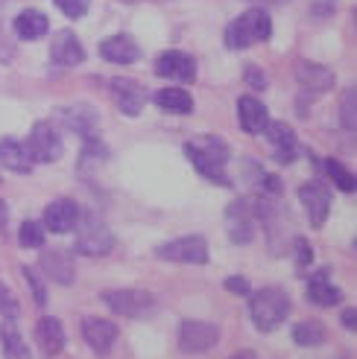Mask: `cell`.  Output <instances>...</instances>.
<instances>
[{
  "label": "cell",
  "instance_id": "19",
  "mask_svg": "<svg viewBox=\"0 0 357 359\" xmlns=\"http://www.w3.org/2000/svg\"><path fill=\"white\" fill-rule=\"evenodd\" d=\"M308 295L319 307H334V304L343 301L340 286L331 283V269H319V272H313L308 278Z\"/></svg>",
  "mask_w": 357,
  "mask_h": 359
},
{
  "label": "cell",
  "instance_id": "18",
  "mask_svg": "<svg viewBox=\"0 0 357 359\" xmlns=\"http://www.w3.org/2000/svg\"><path fill=\"white\" fill-rule=\"evenodd\" d=\"M77 219H79V208L70 199H56L44 210V225L53 234H67V231L77 225Z\"/></svg>",
  "mask_w": 357,
  "mask_h": 359
},
{
  "label": "cell",
  "instance_id": "30",
  "mask_svg": "<svg viewBox=\"0 0 357 359\" xmlns=\"http://www.w3.org/2000/svg\"><path fill=\"white\" fill-rule=\"evenodd\" d=\"M21 245L24 248H41L44 245V225L27 219L21 225Z\"/></svg>",
  "mask_w": 357,
  "mask_h": 359
},
{
  "label": "cell",
  "instance_id": "11",
  "mask_svg": "<svg viewBox=\"0 0 357 359\" xmlns=\"http://www.w3.org/2000/svg\"><path fill=\"white\" fill-rule=\"evenodd\" d=\"M82 339L94 353H109L117 342V325L109 318L88 316V318H82Z\"/></svg>",
  "mask_w": 357,
  "mask_h": 359
},
{
  "label": "cell",
  "instance_id": "5",
  "mask_svg": "<svg viewBox=\"0 0 357 359\" xmlns=\"http://www.w3.org/2000/svg\"><path fill=\"white\" fill-rule=\"evenodd\" d=\"M103 304L109 307L115 316L123 318H144L155 310V298L144 290H112L103 292Z\"/></svg>",
  "mask_w": 357,
  "mask_h": 359
},
{
  "label": "cell",
  "instance_id": "10",
  "mask_svg": "<svg viewBox=\"0 0 357 359\" xmlns=\"http://www.w3.org/2000/svg\"><path fill=\"white\" fill-rule=\"evenodd\" d=\"M41 269H44V278L50 280H56L59 286H70L77 280V269H74V257H70V251L67 248H47L41 251V257H39Z\"/></svg>",
  "mask_w": 357,
  "mask_h": 359
},
{
  "label": "cell",
  "instance_id": "41",
  "mask_svg": "<svg viewBox=\"0 0 357 359\" xmlns=\"http://www.w3.org/2000/svg\"><path fill=\"white\" fill-rule=\"evenodd\" d=\"M231 359H258L252 351H240V353H235V356H231Z\"/></svg>",
  "mask_w": 357,
  "mask_h": 359
},
{
  "label": "cell",
  "instance_id": "4",
  "mask_svg": "<svg viewBox=\"0 0 357 359\" xmlns=\"http://www.w3.org/2000/svg\"><path fill=\"white\" fill-rule=\"evenodd\" d=\"M77 251L88 257H103L115 248V234L112 228L105 225L94 213H85V217L77 219Z\"/></svg>",
  "mask_w": 357,
  "mask_h": 359
},
{
  "label": "cell",
  "instance_id": "33",
  "mask_svg": "<svg viewBox=\"0 0 357 359\" xmlns=\"http://www.w3.org/2000/svg\"><path fill=\"white\" fill-rule=\"evenodd\" d=\"M59 9H62V15H67V18H82L85 12H88V6H91V0H53Z\"/></svg>",
  "mask_w": 357,
  "mask_h": 359
},
{
  "label": "cell",
  "instance_id": "31",
  "mask_svg": "<svg viewBox=\"0 0 357 359\" xmlns=\"http://www.w3.org/2000/svg\"><path fill=\"white\" fill-rule=\"evenodd\" d=\"M0 316H4L6 321H15L18 316H21V304H18L12 290H9V286H4V283H0Z\"/></svg>",
  "mask_w": 357,
  "mask_h": 359
},
{
  "label": "cell",
  "instance_id": "21",
  "mask_svg": "<svg viewBox=\"0 0 357 359\" xmlns=\"http://www.w3.org/2000/svg\"><path fill=\"white\" fill-rule=\"evenodd\" d=\"M296 79L301 82V88H308L313 94H323L334 85V74L323 65H313V62H299L296 65Z\"/></svg>",
  "mask_w": 357,
  "mask_h": 359
},
{
  "label": "cell",
  "instance_id": "6",
  "mask_svg": "<svg viewBox=\"0 0 357 359\" xmlns=\"http://www.w3.org/2000/svg\"><path fill=\"white\" fill-rule=\"evenodd\" d=\"M24 149L32 158V164H53L62 155V137L50 123H35Z\"/></svg>",
  "mask_w": 357,
  "mask_h": 359
},
{
  "label": "cell",
  "instance_id": "24",
  "mask_svg": "<svg viewBox=\"0 0 357 359\" xmlns=\"http://www.w3.org/2000/svg\"><path fill=\"white\" fill-rule=\"evenodd\" d=\"M0 167L27 175V172L32 170V158L27 155L24 143H18V140H12V137H4V140H0Z\"/></svg>",
  "mask_w": 357,
  "mask_h": 359
},
{
  "label": "cell",
  "instance_id": "16",
  "mask_svg": "<svg viewBox=\"0 0 357 359\" xmlns=\"http://www.w3.org/2000/svg\"><path fill=\"white\" fill-rule=\"evenodd\" d=\"M238 120H240V129L246 135H258L266 129L270 123V111L258 97H240L238 100Z\"/></svg>",
  "mask_w": 357,
  "mask_h": 359
},
{
  "label": "cell",
  "instance_id": "8",
  "mask_svg": "<svg viewBox=\"0 0 357 359\" xmlns=\"http://www.w3.org/2000/svg\"><path fill=\"white\" fill-rule=\"evenodd\" d=\"M162 260H173V263H193V266H202L208 260V243L205 237L193 234V237H178L173 243L158 245L155 251Z\"/></svg>",
  "mask_w": 357,
  "mask_h": 359
},
{
  "label": "cell",
  "instance_id": "20",
  "mask_svg": "<svg viewBox=\"0 0 357 359\" xmlns=\"http://www.w3.org/2000/svg\"><path fill=\"white\" fill-rule=\"evenodd\" d=\"M112 94H115L117 109H120L123 114H129V117L141 114V109H144V102H147V100H144V88L135 85V82H129V79L112 82Z\"/></svg>",
  "mask_w": 357,
  "mask_h": 359
},
{
  "label": "cell",
  "instance_id": "26",
  "mask_svg": "<svg viewBox=\"0 0 357 359\" xmlns=\"http://www.w3.org/2000/svg\"><path fill=\"white\" fill-rule=\"evenodd\" d=\"M158 109H164L170 114H190L193 111V97L185 88H164V91L155 94Z\"/></svg>",
  "mask_w": 357,
  "mask_h": 359
},
{
  "label": "cell",
  "instance_id": "12",
  "mask_svg": "<svg viewBox=\"0 0 357 359\" xmlns=\"http://www.w3.org/2000/svg\"><path fill=\"white\" fill-rule=\"evenodd\" d=\"M155 74L173 79V82H193L196 79V62L182 50H167L155 62Z\"/></svg>",
  "mask_w": 357,
  "mask_h": 359
},
{
  "label": "cell",
  "instance_id": "25",
  "mask_svg": "<svg viewBox=\"0 0 357 359\" xmlns=\"http://www.w3.org/2000/svg\"><path fill=\"white\" fill-rule=\"evenodd\" d=\"M35 336H39L41 351H44L47 356L62 353V348H65V330H62V321H59V318L44 316V318L39 321V327H35Z\"/></svg>",
  "mask_w": 357,
  "mask_h": 359
},
{
  "label": "cell",
  "instance_id": "42",
  "mask_svg": "<svg viewBox=\"0 0 357 359\" xmlns=\"http://www.w3.org/2000/svg\"><path fill=\"white\" fill-rule=\"evenodd\" d=\"M266 4H284V0H266Z\"/></svg>",
  "mask_w": 357,
  "mask_h": 359
},
{
  "label": "cell",
  "instance_id": "34",
  "mask_svg": "<svg viewBox=\"0 0 357 359\" xmlns=\"http://www.w3.org/2000/svg\"><path fill=\"white\" fill-rule=\"evenodd\" d=\"M311 260H313L311 243L308 240H296V269H299V275H305V269L311 266Z\"/></svg>",
  "mask_w": 357,
  "mask_h": 359
},
{
  "label": "cell",
  "instance_id": "28",
  "mask_svg": "<svg viewBox=\"0 0 357 359\" xmlns=\"http://www.w3.org/2000/svg\"><path fill=\"white\" fill-rule=\"evenodd\" d=\"M293 339H296V345H301V348L323 345L325 342V327L319 325V321H301V325L293 327Z\"/></svg>",
  "mask_w": 357,
  "mask_h": 359
},
{
  "label": "cell",
  "instance_id": "39",
  "mask_svg": "<svg viewBox=\"0 0 357 359\" xmlns=\"http://www.w3.org/2000/svg\"><path fill=\"white\" fill-rule=\"evenodd\" d=\"M343 327H349V330H354V327H357V310H354V307L343 313Z\"/></svg>",
  "mask_w": 357,
  "mask_h": 359
},
{
  "label": "cell",
  "instance_id": "29",
  "mask_svg": "<svg viewBox=\"0 0 357 359\" xmlns=\"http://www.w3.org/2000/svg\"><path fill=\"white\" fill-rule=\"evenodd\" d=\"M325 172H328V178H331V182L337 184V187H340L343 193H354L357 190V178H354V172H349L343 164H340V161H334V158H328L325 161Z\"/></svg>",
  "mask_w": 357,
  "mask_h": 359
},
{
  "label": "cell",
  "instance_id": "35",
  "mask_svg": "<svg viewBox=\"0 0 357 359\" xmlns=\"http://www.w3.org/2000/svg\"><path fill=\"white\" fill-rule=\"evenodd\" d=\"M21 272H24V278H27V280H30V286H32V295H35V304H39V307H41V304L47 301V295H44V286H41V280H39V278H35V269L24 266V269H21Z\"/></svg>",
  "mask_w": 357,
  "mask_h": 359
},
{
  "label": "cell",
  "instance_id": "37",
  "mask_svg": "<svg viewBox=\"0 0 357 359\" xmlns=\"http://www.w3.org/2000/svg\"><path fill=\"white\" fill-rule=\"evenodd\" d=\"M226 290H228V292H238V295H249V292H252L243 278H228V280H226Z\"/></svg>",
  "mask_w": 357,
  "mask_h": 359
},
{
  "label": "cell",
  "instance_id": "3",
  "mask_svg": "<svg viewBox=\"0 0 357 359\" xmlns=\"http://www.w3.org/2000/svg\"><path fill=\"white\" fill-rule=\"evenodd\" d=\"M273 32V21L264 9H246L240 18H235L226 27V47L228 50H246L258 41H266Z\"/></svg>",
  "mask_w": 357,
  "mask_h": 359
},
{
  "label": "cell",
  "instance_id": "36",
  "mask_svg": "<svg viewBox=\"0 0 357 359\" xmlns=\"http://www.w3.org/2000/svg\"><path fill=\"white\" fill-rule=\"evenodd\" d=\"M246 82L252 85V88H258V91H264V88H266L264 70H261V67H246Z\"/></svg>",
  "mask_w": 357,
  "mask_h": 359
},
{
  "label": "cell",
  "instance_id": "14",
  "mask_svg": "<svg viewBox=\"0 0 357 359\" xmlns=\"http://www.w3.org/2000/svg\"><path fill=\"white\" fill-rule=\"evenodd\" d=\"M266 137H270L273 149H275V161L281 164H290V161L299 158V140L293 135V129L287 123H266Z\"/></svg>",
  "mask_w": 357,
  "mask_h": 359
},
{
  "label": "cell",
  "instance_id": "13",
  "mask_svg": "<svg viewBox=\"0 0 357 359\" xmlns=\"http://www.w3.org/2000/svg\"><path fill=\"white\" fill-rule=\"evenodd\" d=\"M50 56H53V62L62 65V67H74V65H79L85 59V47L79 44V39L70 29H62V32L53 35Z\"/></svg>",
  "mask_w": 357,
  "mask_h": 359
},
{
  "label": "cell",
  "instance_id": "15",
  "mask_svg": "<svg viewBox=\"0 0 357 359\" xmlns=\"http://www.w3.org/2000/svg\"><path fill=\"white\" fill-rule=\"evenodd\" d=\"M100 56L112 65H132L141 59V47L135 44L132 35H112V39H105L100 44Z\"/></svg>",
  "mask_w": 357,
  "mask_h": 359
},
{
  "label": "cell",
  "instance_id": "2",
  "mask_svg": "<svg viewBox=\"0 0 357 359\" xmlns=\"http://www.w3.org/2000/svg\"><path fill=\"white\" fill-rule=\"evenodd\" d=\"M249 313H252V325L264 333H273L275 327L284 325V318L290 316V298L284 290L266 286V290L249 292Z\"/></svg>",
  "mask_w": 357,
  "mask_h": 359
},
{
  "label": "cell",
  "instance_id": "7",
  "mask_svg": "<svg viewBox=\"0 0 357 359\" xmlns=\"http://www.w3.org/2000/svg\"><path fill=\"white\" fill-rule=\"evenodd\" d=\"M220 342V327L211 321L200 318H188L178 325V348L185 353H205Z\"/></svg>",
  "mask_w": 357,
  "mask_h": 359
},
{
  "label": "cell",
  "instance_id": "23",
  "mask_svg": "<svg viewBox=\"0 0 357 359\" xmlns=\"http://www.w3.org/2000/svg\"><path fill=\"white\" fill-rule=\"evenodd\" d=\"M59 120L67 126V129H74L77 135H91L100 123V114L91 109V105H70V109H62L59 111Z\"/></svg>",
  "mask_w": 357,
  "mask_h": 359
},
{
  "label": "cell",
  "instance_id": "27",
  "mask_svg": "<svg viewBox=\"0 0 357 359\" xmlns=\"http://www.w3.org/2000/svg\"><path fill=\"white\" fill-rule=\"evenodd\" d=\"M0 339H4V356L6 359H32V353L24 345L21 333L12 327V321H9V325H4V330H0Z\"/></svg>",
  "mask_w": 357,
  "mask_h": 359
},
{
  "label": "cell",
  "instance_id": "22",
  "mask_svg": "<svg viewBox=\"0 0 357 359\" xmlns=\"http://www.w3.org/2000/svg\"><path fill=\"white\" fill-rule=\"evenodd\" d=\"M47 29H50V21H47V15L39 12V9H24L15 18V32H18V39H24V41L44 39Z\"/></svg>",
  "mask_w": 357,
  "mask_h": 359
},
{
  "label": "cell",
  "instance_id": "32",
  "mask_svg": "<svg viewBox=\"0 0 357 359\" xmlns=\"http://www.w3.org/2000/svg\"><path fill=\"white\" fill-rule=\"evenodd\" d=\"M354 100H357V91L349 88V91L343 94V105H340V123L349 132H354Z\"/></svg>",
  "mask_w": 357,
  "mask_h": 359
},
{
  "label": "cell",
  "instance_id": "40",
  "mask_svg": "<svg viewBox=\"0 0 357 359\" xmlns=\"http://www.w3.org/2000/svg\"><path fill=\"white\" fill-rule=\"evenodd\" d=\"M4 231H6V205L0 202V234H4Z\"/></svg>",
  "mask_w": 357,
  "mask_h": 359
},
{
  "label": "cell",
  "instance_id": "9",
  "mask_svg": "<svg viewBox=\"0 0 357 359\" xmlns=\"http://www.w3.org/2000/svg\"><path fill=\"white\" fill-rule=\"evenodd\" d=\"M299 199L308 210V219L313 228H323L328 219V210H331V193L323 182H308L299 187Z\"/></svg>",
  "mask_w": 357,
  "mask_h": 359
},
{
  "label": "cell",
  "instance_id": "1",
  "mask_svg": "<svg viewBox=\"0 0 357 359\" xmlns=\"http://www.w3.org/2000/svg\"><path fill=\"white\" fill-rule=\"evenodd\" d=\"M185 155L202 178H208V182H214V184H223V187L231 184L228 175H226V164H228V155H231L226 140L211 137V135L196 137V140L185 143Z\"/></svg>",
  "mask_w": 357,
  "mask_h": 359
},
{
  "label": "cell",
  "instance_id": "17",
  "mask_svg": "<svg viewBox=\"0 0 357 359\" xmlns=\"http://www.w3.org/2000/svg\"><path fill=\"white\" fill-rule=\"evenodd\" d=\"M228 219H231V225H228L231 240H235V243H249V240H252V234H255V210H252V202H249V199L235 202V205L228 208Z\"/></svg>",
  "mask_w": 357,
  "mask_h": 359
},
{
  "label": "cell",
  "instance_id": "38",
  "mask_svg": "<svg viewBox=\"0 0 357 359\" xmlns=\"http://www.w3.org/2000/svg\"><path fill=\"white\" fill-rule=\"evenodd\" d=\"M334 4H337V0H316V4H313V15H331L334 12Z\"/></svg>",
  "mask_w": 357,
  "mask_h": 359
}]
</instances>
